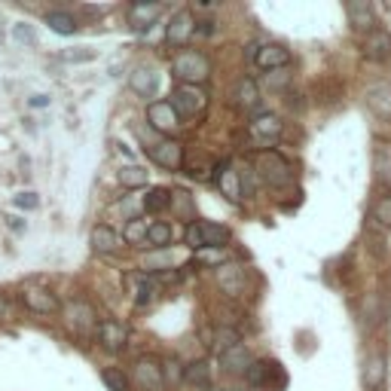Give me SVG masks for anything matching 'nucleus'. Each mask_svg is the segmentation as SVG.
<instances>
[{"mask_svg": "<svg viewBox=\"0 0 391 391\" xmlns=\"http://www.w3.org/2000/svg\"><path fill=\"white\" fill-rule=\"evenodd\" d=\"M172 77L181 80V86H199V83H205L211 77V61L196 49L177 52L172 61Z\"/></svg>", "mask_w": 391, "mask_h": 391, "instance_id": "obj_1", "label": "nucleus"}, {"mask_svg": "<svg viewBox=\"0 0 391 391\" xmlns=\"http://www.w3.org/2000/svg\"><path fill=\"white\" fill-rule=\"evenodd\" d=\"M254 172L263 183H269V187L281 190V187H290L294 183V172H290L288 159L279 156L275 150H266V153H257V159H254Z\"/></svg>", "mask_w": 391, "mask_h": 391, "instance_id": "obj_2", "label": "nucleus"}, {"mask_svg": "<svg viewBox=\"0 0 391 391\" xmlns=\"http://www.w3.org/2000/svg\"><path fill=\"white\" fill-rule=\"evenodd\" d=\"M183 241H187L193 251H205V248H223L226 241H230V230L220 226V223H211V220H199V223L187 226Z\"/></svg>", "mask_w": 391, "mask_h": 391, "instance_id": "obj_3", "label": "nucleus"}, {"mask_svg": "<svg viewBox=\"0 0 391 391\" xmlns=\"http://www.w3.org/2000/svg\"><path fill=\"white\" fill-rule=\"evenodd\" d=\"M177 113V119H193L208 108V95L199 86H177L172 92V101H168Z\"/></svg>", "mask_w": 391, "mask_h": 391, "instance_id": "obj_4", "label": "nucleus"}, {"mask_svg": "<svg viewBox=\"0 0 391 391\" xmlns=\"http://www.w3.org/2000/svg\"><path fill=\"white\" fill-rule=\"evenodd\" d=\"M132 376L144 391H162L166 379H162V364L156 358H138L132 367Z\"/></svg>", "mask_w": 391, "mask_h": 391, "instance_id": "obj_5", "label": "nucleus"}, {"mask_svg": "<svg viewBox=\"0 0 391 391\" xmlns=\"http://www.w3.org/2000/svg\"><path fill=\"white\" fill-rule=\"evenodd\" d=\"M22 303L31 312H37V315H55V312H59V300H55V294L49 288H37V284L22 288Z\"/></svg>", "mask_w": 391, "mask_h": 391, "instance_id": "obj_6", "label": "nucleus"}, {"mask_svg": "<svg viewBox=\"0 0 391 391\" xmlns=\"http://www.w3.org/2000/svg\"><path fill=\"white\" fill-rule=\"evenodd\" d=\"M193 34H196L193 12H190V10H177L174 16H172V22H168V28H166L168 43H172V46H183V43H190V37H193Z\"/></svg>", "mask_w": 391, "mask_h": 391, "instance_id": "obj_7", "label": "nucleus"}, {"mask_svg": "<svg viewBox=\"0 0 391 391\" xmlns=\"http://www.w3.org/2000/svg\"><path fill=\"white\" fill-rule=\"evenodd\" d=\"M251 138L257 141V144H275V141L281 138V119L275 117V113H260V117H254L251 119Z\"/></svg>", "mask_w": 391, "mask_h": 391, "instance_id": "obj_8", "label": "nucleus"}, {"mask_svg": "<svg viewBox=\"0 0 391 391\" xmlns=\"http://www.w3.org/2000/svg\"><path fill=\"white\" fill-rule=\"evenodd\" d=\"M254 65L260 70H281L290 65V49L281 46V43H266L257 49V55H254Z\"/></svg>", "mask_w": 391, "mask_h": 391, "instance_id": "obj_9", "label": "nucleus"}, {"mask_svg": "<svg viewBox=\"0 0 391 391\" xmlns=\"http://www.w3.org/2000/svg\"><path fill=\"white\" fill-rule=\"evenodd\" d=\"M150 156L156 166L168 168V172H177L183 166V144H177V141H159V144L150 147Z\"/></svg>", "mask_w": 391, "mask_h": 391, "instance_id": "obj_10", "label": "nucleus"}, {"mask_svg": "<svg viewBox=\"0 0 391 391\" xmlns=\"http://www.w3.org/2000/svg\"><path fill=\"white\" fill-rule=\"evenodd\" d=\"M345 16L354 31H367V34L376 31V10L367 0H352V3H345Z\"/></svg>", "mask_w": 391, "mask_h": 391, "instance_id": "obj_11", "label": "nucleus"}, {"mask_svg": "<svg viewBox=\"0 0 391 391\" xmlns=\"http://www.w3.org/2000/svg\"><path fill=\"white\" fill-rule=\"evenodd\" d=\"M367 104H370V110H373L379 119L391 123V83L388 80L373 83V86L367 89Z\"/></svg>", "mask_w": 391, "mask_h": 391, "instance_id": "obj_12", "label": "nucleus"}, {"mask_svg": "<svg viewBox=\"0 0 391 391\" xmlns=\"http://www.w3.org/2000/svg\"><path fill=\"white\" fill-rule=\"evenodd\" d=\"M147 119H150V126L156 132H174L181 126V119H177V113L168 101H153L147 108Z\"/></svg>", "mask_w": 391, "mask_h": 391, "instance_id": "obj_13", "label": "nucleus"}, {"mask_svg": "<svg viewBox=\"0 0 391 391\" xmlns=\"http://www.w3.org/2000/svg\"><path fill=\"white\" fill-rule=\"evenodd\" d=\"M126 339H129V330H126L119 321H98V343H101L108 352H119L126 348Z\"/></svg>", "mask_w": 391, "mask_h": 391, "instance_id": "obj_14", "label": "nucleus"}, {"mask_svg": "<svg viewBox=\"0 0 391 391\" xmlns=\"http://www.w3.org/2000/svg\"><path fill=\"white\" fill-rule=\"evenodd\" d=\"M217 284L226 297H241L245 294V269L226 263V266L217 269Z\"/></svg>", "mask_w": 391, "mask_h": 391, "instance_id": "obj_15", "label": "nucleus"}, {"mask_svg": "<svg viewBox=\"0 0 391 391\" xmlns=\"http://www.w3.org/2000/svg\"><path fill=\"white\" fill-rule=\"evenodd\" d=\"M129 86L134 95H141V98H153L156 92H159V74L150 68H134L132 74H129Z\"/></svg>", "mask_w": 391, "mask_h": 391, "instance_id": "obj_16", "label": "nucleus"}, {"mask_svg": "<svg viewBox=\"0 0 391 391\" xmlns=\"http://www.w3.org/2000/svg\"><path fill=\"white\" fill-rule=\"evenodd\" d=\"M364 55L370 61H385L391 55V34L388 31H370L364 40Z\"/></svg>", "mask_w": 391, "mask_h": 391, "instance_id": "obj_17", "label": "nucleus"}, {"mask_svg": "<svg viewBox=\"0 0 391 391\" xmlns=\"http://www.w3.org/2000/svg\"><path fill=\"white\" fill-rule=\"evenodd\" d=\"M123 245H126L123 236H119V232H113L110 226H95V230H92V251H98V254H117Z\"/></svg>", "mask_w": 391, "mask_h": 391, "instance_id": "obj_18", "label": "nucleus"}, {"mask_svg": "<svg viewBox=\"0 0 391 391\" xmlns=\"http://www.w3.org/2000/svg\"><path fill=\"white\" fill-rule=\"evenodd\" d=\"M217 183H220V190H223V196L230 199V202H239L241 199V183H239V172L230 166V162H223V166L217 168Z\"/></svg>", "mask_w": 391, "mask_h": 391, "instance_id": "obj_19", "label": "nucleus"}, {"mask_svg": "<svg viewBox=\"0 0 391 391\" xmlns=\"http://www.w3.org/2000/svg\"><path fill=\"white\" fill-rule=\"evenodd\" d=\"M248 364H251V354H248V348L241 343L236 348H230V352L220 354V367H223L226 373H245Z\"/></svg>", "mask_w": 391, "mask_h": 391, "instance_id": "obj_20", "label": "nucleus"}, {"mask_svg": "<svg viewBox=\"0 0 391 391\" xmlns=\"http://www.w3.org/2000/svg\"><path fill=\"white\" fill-rule=\"evenodd\" d=\"M382 382H385V358H382V354H373L364 364V388L376 391V388H382Z\"/></svg>", "mask_w": 391, "mask_h": 391, "instance_id": "obj_21", "label": "nucleus"}, {"mask_svg": "<svg viewBox=\"0 0 391 391\" xmlns=\"http://www.w3.org/2000/svg\"><path fill=\"white\" fill-rule=\"evenodd\" d=\"M236 101H239V108H245V110H257L260 108V89H257V83H254L251 77H245V80L236 86Z\"/></svg>", "mask_w": 391, "mask_h": 391, "instance_id": "obj_22", "label": "nucleus"}, {"mask_svg": "<svg viewBox=\"0 0 391 391\" xmlns=\"http://www.w3.org/2000/svg\"><path fill=\"white\" fill-rule=\"evenodd\" d=\"M272 370H275V364H269V361H251L241 376H245L248 385L263 388V385H269V376H272Z\"/></svg>", "mask_w": 391, "mask_h": 391, "instance_id": "obj_23", "label": "nucleus"}, {"mask_svg": "<svg viewBox=\"0 0 391 391\" xmlns=\"http://www.w3.org/2000/svg\"><path fill=\"white\" fill-rule=\"evenodd\" d=\"M159 16V6L156 3H134L132 6V25L134 31H150V25Z\"/></svg>", "mask_w": 391, "mask_h": 391, "instance_id": "obj_24", "label": "nucleus"}, {"mask_svg": "<svg viewBox=\"0 0 391 391\" xmlns=\"http://www.w3.org/2000/svg\"><path fill=\"white\" fill-rule=\"evenodd\" d=\"M376 177H379V183H385V187L391 190V144H379L376 147Z\"/></svg>", "mask_w": 391, "mask_h": 391, "instance_id": "obj_25", "label": "nucleus"}, {"mask_svg": "<svg viewBox=\"0 0 391 391\" xmlns=\"http://www.w3.org/2000/svg\"><path fill=\"white\" fill-rule=\"evenodd\" d=\"M68 321L77 327V330H86V327L95 324V312H92V305L86 303H74L68 309Z\"/></svg>", "mask_w": 391, "mask_h": 391, "instance_id": "obj_26", "label": "nucleus"}, {"mask_svg": "<svg viewBox=\"0 0 391 391\" xmlns=\"http://www.w3.org/2000/svg\"><path fill=\"white\" fill-rule=\"evenodd\" d=\"M46 25L52 28L55 34H61V37H70V34H77V19L70 16V12H49V16H46Z\"/></svg>", "mask_w": 391, "mask_h": 391, "instance_id": "obj_27", "label": "nucleus"}, {"mask_svg": "<svg viewBox=\"0 0 391 391\" xmlns=\"http://www.w3.org/2000/svg\"><path fill=\"white\" fill-rule=\"evenodd\" d=\"M174 239V230L168 223H150L147 226V245L150 248H168Z\"/></svg>", "mask_w": 391, "mask_h": 391, "instance_id": "obj_28", "label": "nucleus"}, {"mask_svg": "<svg viewBox=\"0 0 391 391\" xmlns=\"http://www.w3.org/2000/svg\"><path fill=\"white\" fill-rule=\"evenodd\" d=\"M370 220H373L379 230H391V196H379L373 202V211H370Z\"/></svg>", "mask_w": 391, "mask_h": 391, "instance_id": "obj_29", "label": "nucleus"}, {"mask_svg": "<svg viewBox=\"0 0 391 391\" xmlns=\"http://www.w3.org/2000/svg\"><path fill=\"white\" fill-rule=\"evenodd\" d=\"M183 379L190 382V385H199L208 391L211 388V373H208V364L205 361H199V364H190L187 370H183Z\"/></svg>", "mask_w": 391, "mask_h": 391, "instance_id": "obj_30", "label": "nucleus"}, {"mask_svg": "<svg viewBox=\"0 0 391 391\" xmlns=\"http://www.w3.org/2000/svg\"><path fill=\"white\" fill-rule=\"evenodd\" d=\"M119 183H123V187H129V190L144 187V183H147V168H141V166H123V168H119Z\"/></svg>", "mask_w": 391, "mask_h": 391, "instance_id": "obj_31", "label": "nucleus"}, {"mask_svg": "<svg viewBox=\"0 0 391 391\" xmlns=\"http://www.w3.org/2000/svg\"><path fill=\"white\" fill-rule=\"evenodd\" d=\"M101 382L110 391H129V376H126L119 367H104L101 370Z\"/></svg>", "mask_w": 391, "mask_h": 391, "instance_id": "obj_32", "label": "nucleus"}, {"mask_svg": "<svg viewBox=\"0 0 391 391\" xmlns=\"http://www.w3.org/2000/svg\"><path fill=\"white\" fill-rule=\"evenodd\" d=\"M174 205V214L183 217V220H193L196 217V208H193V199H190V193H183V190H177V193H172V202Z\"/></svg>", "mask_w": 391, "mask_h": 391, "instance_id": "obj_33", "label": "nucleus"}, {"mask_svg": "<svg viewBox=\"0 0 391 391\" xmlns=\"http://www.w3.org/2000/svg\"><path fill=\"white\" fill-rule=\"evenodd\" d=\"M168 202H172V193L162 187H153V190H147V196H144V211H162Z\"/></svg>", "mask_w": 391, "mask_h": 391, "instance_id": "obj_34", "label": "nucleus"}, {"mask_svg": "<svg viewBox=\"0 0 391 391\" xmlns=\"http://www.w3.org/2000/svg\"><path fill=\"white\" fill-rule=\"evenodd\" d=\"M196 260L199 263H205V266H226V251L223 248H205V251H199L196 254Z\"/></svg>", "mask_w": 391, "mask_h": 391, "instance_id": "obj_35", "label": "nucleus"}, {"mask_svg": "<svg viewBox=\"0 0 391 391\" xmlns=\"http://www.w3.org/2000/svg\"><path fill=\"white\" fill-rule=\"evenodd\" d=\"M236 345H239V333L230 330V327H220L217 330V352L223 354V352H230V348H236Z\"/></svg>", "mask_w": 391, "mask_h": 391, "instance_id": "obj_36", "label": "nucleus"}, {"mask_svg": "<svg viewBox=\"0 0 391 391\" xmlns=\"http://www.w3.org/2000/svg\"><path fill=\"white\" fill-rule=\"evenodd\" d=\"M183 370H187V367H181V361H174V358L162 361V379H166V382H181Z\"/></svg>", "mask_w": 391, "mask_h": 391, "instance_id": "obj_37", "label": "nucleus"}, {"mask_svg": "<svg viewBox=\"0 0 391 391\" xmlns=\"http://www.w3.org/2000/svg\"><path fill=\"white\" fill-rule=\"evenodd\" d=\"M141 239L147 241V223H141V220H132V223L126 226V232H123V241H126V245H132V241H141Z\"/></svg>", "mask_w": 391, "mask_h": 391, "instance_id": "obj_38", "label": "nucleus"}, {"mask_svg": "<svg viewBox=\"0 0 391 391\" xmlns=\"http://www.w3.org/2000/svg\"><path fill=\"white\" fill-rule=\"evenodd\" d=\"M12 37H16L19 43H28V46L37 43V31H34L31 25H25V22H19L16 28H12Z\"/></svg>", "mask_w": 391, "mask_h": 391, "instance_id": "obj_39", "label": "nucleus"}, {"mask_svg": "<svg viewBox=\"0 0 391 391\" xmlns=\"http://www.w3.org/2000/svg\"><path fill=\"white\" fill-rule=\"evenodd\" d=\"M61 59H65V61H92V59H95V52L83 46V49H70V52H61Z\"/></svg>", "mask_w": 391, "mask_h": 391, "instance_id": "obj_40", "label": "nucleus"}, {"mask_svg": "<svg viewBox=\"0 0 391 391\" xmlns=\"http://www.w3.org/2000/svg\"><path fill=\"white\" fill-rule=\"evenodd\" d=\"M37 205H40L37 193H19L16 196V208H22V211H34Z\"/></svg>", "mask_w": 391, "mask_h": 391, "instance_id": "obj_41", "label": "nucleus"}, {"mask_svg": "<svg viewBox=\"0 0 391 391\" xmlns=\"http://www.w3.org/2000/svg\"><path fill=\"white\" fill-rule=\"evenodd\" d=\"M153 297H156V288H153V284H138V297H134V303L144 305V303H150Z\"/></svg>", "mask_w": 391, "mask_h": 391, "instance_id": "obj_42", "label": "nucleus"}, {"mask_svg": "<svg viewBox=\"0 0 391 391\" xmlns=\"http://www.w3.org/2000/svg\"><path fill=\"white\" fill-rule=\"evenodd\" d=\"M166 263H172V254H153V257H147V260H144V269L166 266Z\"/></svg>", "mask_w": 391, "mask_h": 391, "instance_id": "obj_43", "label": "nucleus"}, {"mask_svg": "<svg viewBox=\"0 0 391 391\" xmlns=\"http://www.w3.org/2000/svg\"><path fill=\"white\" fill-rule=\"evenodd\" d=\"M46 104H49L46 95H34V98H31V108H46Z\"/></svg>", "mask_w": 391, "mask_h": 391, "instance_id": "obj_44", "label": "nucleus"}, {"mask_svg": "<svg viewBox=\"0 0 391 391\" xmlns=\"http://www.w3.org/2000/svg\"><path fill=\"white\" fill-rule=\"evenodd\" d=\"M6 312V300H3V294H0V315Z\"/></svg>", "mask_w": 391, "mask_h": 391, "instance_id": "obj_45", "label": "nucleus"}, {"mask_svg": "<svg viewBox=\"0 0 391 391\" xmlns=\"http://www.w3.org/2000/svg\"><path fill=\"white\" fill-rule=\"evenodd\" d=\"M208 391H230V388H214V385H211V388H208Z\"/></svg>", "mask_w": 391, "mask_h": 391, "instance_id": "obj_46", "label": "nucleus"}, {"mask_svg": "<svg viewBox=\"0 0 391 391\" xmlns=\"http://www.w3.org/2000/svg\"><path fill=\"white\" fill-rule=\"evenodd\" d=\"M0 40H3V31H0Z\"/></svg>", "mask_w": 391, "mask_h": 391, "instance_id": "obj_47", "label": "nucleus"}]
</instances>
